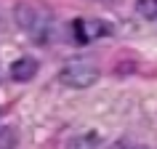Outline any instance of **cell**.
<instances>
[{
    "label": "cell",
    "instance_id": "obj_1",
    "mask_svg": "<svg viewBox=\"0 0 157 149\" xmlns=\"http://www.w3.org/2000/svg\"><path fill=\"white\" fill-rule=\"evenodd\" d=\"M13 19H16L19 29L35 40L37 45L51 40V32H53V16H51V11L45 6H37V3H16V8H13Z\"/></svg>",
    "mask_w": 157,
    "mask_h": 149
},
{
    "label": "cell",
    "instance_id": "obj_7",
    "mask_svg": "<svg viewBox=\"0 0 157 149\" xmlns=\"http://www.w3.org/2000/svg\"><path fill=\"white\" fill-rule=\"evenodd\" d=\"M139 11L144 16H157V0H139Z\"/></svg>",
    "mask_w": 157,
    "mask_h": 149
},
{
    "label": "cell",
    "instance_id": "obj_3",
    "mask_svg": "<svg viewBox=\"0 0 157 149\" xmlns=\"http://www.w3.org/2000/svg\"><path fill=\"white\" fill-rule=\"evenodd\" d=\"M101 35H109V27L99 19H77L75 21V37L80 43H91Z\"/></svg>",
    "mask_w": 157,
    "mask_h": 149
},
{
    "label": "cell",
    "instance_id": "obj_4",
    "mask_svg": "<svg viewBox=\"0 0 157 149\" xmlns=\"http://www.w3.org/2000/svg\"><path fill=\"white\" fill-rule=\"evenodd\" d=\"M35 74H37V61L29 59V56L16 59V61L11 64V77H13L16 83H27V80H32Z\"/></svg>",
    "mask_w": 157,
    "mask_h": 149
},
{
    "label": "cell",
    "instance_id": "obj_2",
    "mask_svg": "<svg viewBox=\"0 0 157 149\" xmlns=\"http://www.w3.org/2000/svg\"><path fill=\"white\" fill-rule=\"evenodd\" d=\"M99 67L91 64V61H85V59H77V61H67L61 67V72H59V80L69 88H77V91H83V88H91L96 80H99Z\"/></svg>",
    "mask_w": 157,
    "mask_h": 149
},
{
    "label": "cell",
    "instance_id": "obj_6",
    "mask_svg": "<svg viewBox=\"0 0 157 149\" xmlns=\"http://www.w3.org/2000/svg\"><path fill=\"white\" fill-rule=\"evenodd\" d=\"M67 149H99V139L96 136H77L69 141Z\"/></svg>",
    "mask_w": 157,
    "mask_h": 149
},
{
    "label": "cell",
    "instance_id": "obj_5",
    "mask_svg": "<svg viewBox=\"0 0 157 149\" xmlns=\"http://www.w3.org/2000/svg\"><path fill=\"white\" fill-rule=\"evenodd\" d=\"M16 147H19V128L16 125L0 128V149H16Z\"/></svg>",
    "mask_w": 157,
    "mask_h": 149
}]
</instances>
